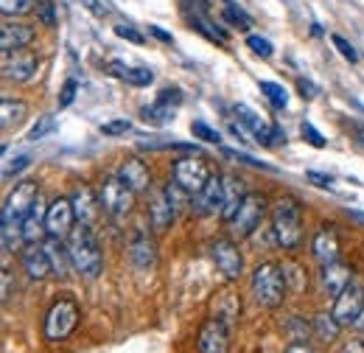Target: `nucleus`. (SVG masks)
<instances>
[{
	"label": "nucleus",
	"mask_w": 364,
	"mask_h": 353,
	"mask_svg": "<svg viewBox=\"0 0 364 353\" xmlns=\"http://www.w3.org/2000/svg\"><path fill=\"white\" fill-rule=\"evenodd\" d=\"M98 199H101L104 214H109L112 219H124L132 211V205H135V191L118 174H109L104 176V182H101Z\"/></svg>",
	"instance_id": "obj_6"
},
{
	"label": "nucleus",
	"mask_w": 364,
	"mask_h": 353,
	"mask_svg": "<svg viewBox=\"0 0 364 353\" xmlns=\"http://www.w3.org/2000/svg\"><path fill=\"white\" fill-rule=\"evenodd\" d=\"M76 90H79V82H76V79H68L62 93H59V107H70L73 98H76Z\"/></svg>",
	"instance_id": "obj_44"
},
{
	"label": "nucleus",
	"mask_w": 364,
	"mask_h": 353,
	"mask_svg": "<svg viewBox=\"0 0 364 353\" xmlns=\"http://www.w3.org/2000/svg\"><path fill=\"white\" fill-rule=\"evenodd\" d=\"M149 221H151V227L154 230H166L174 216H177V205H174V199H171V191H168V185L166 188H151V194H149Z\"/></svg>",
	"instance_id": "obj_15"
},
{
	"label": "nucleus",
	"mask_w": 364,
	"mask_h": 353,
	"mask_svg": "<svg viewBox=\"0 0 364 353\" xmlns=\"http://www.w3.org/2000/svg\"><path fill=\"white\" fill-rule=\"evenodd\" d=\"M0 112H3V118H0V124H3V130H11V127H17V124H23V118H26V112H28V107H26V101H14V98H3V104H0Z\"/></svg>",
	"instance_id": "obj_27"
},
{
	"label": "nucleus",
	"mask_w": 364,
	"mask_h": 353,
	"mask_svg": "<svg viewBox=\"0 0 364 353\" xmlns=\"http://www.w3.org/2000/svg\"><path fill=\"white\" fill-rule=\"evenodd\" d=\"M297 90H300V95H303V98H309V101L319 93L317 85H314V82H309V79H300V82H297Z\"/></svg>",
	"instance_id": "obj_47"
},
{
	"label": "nucleus",
	"mask_w": 364,
	"mask_h": 353,
	"mask_svg": "<svg viewBox=\"0 0 364 353\" xmlns=\"http://www.w3.org/2000/svg\"><path fill=\"white\" fill-rule=\"evenodd\" d=\"M286 353H314V351H311L306 342H294V345H289V348H286Z\"/></svg>",
	"instance_id": "obj_53"
},
{
	"label": "nucleus",
	"mask_w": 364,
	"mask_h": 353,
	"mask_svg": "<svg viewBox=\"0 0 364 353\" xmlns=\"http://www.w3.org/2000/svg\"><path fill=\"white\" fill-rule=\"evenodd\" d=\"M79 317H82V309H79V303L73 297H59L46 317V337L50 342L68 339L76 331Z\"/></svg>",
	"instance_id": "obj_5"
},
{
	"label": "nucleus",
	"mask_w": 364,
	"mask_h": 353,
	"mask_svg": "<svg viewBox=\"0 0 364 353\" xmlns=\"http://www.w3.org/2000/svg\"><path fill=\"white\" fill-rule=\"evenodd\" d=\"M34 6H40V0H0V9H3L6 17H23Z\"/></svg>",
	"instance_id": "obj_33"
},
{
	"label": "nucleus",
	"mask_w": 364,
	"mask_h": 353,
	"mask_svg": "<svg viewBox=\"0 0 364 353\" xmlns=\"http://www.w3.org/2000/svg\"><path fill=\"white\" fill-rule=\"evenodd\" d=\"M199 353H230V337L225 320L213 317L199 331Z\"/></svg>",
	"instance_id": "obj_16"
},
{
	"label": "nucleus",
	"mask_w": 364,
	"mask_h": 353,
	"mask_svg": "<svg viewBox=\"0 0 364 353\" xmlns=\"http://www.w3.org/2000/svg\"><path fill=\"white\" fill-rule=\"evenodd\" d=\"M70 202H73L76 219L82 221V224H90L92 227L95 219H98V211H101V199H95V194H92L87 185H76Z\"/></svg>",
	"instance_id": "obj_21"
},
{
	"label": "nucleus",
	"mask_w": 364,
	"mask_h": 353,
	"mask_svg": "<svg viewBox=\"0 0 364 353\" xmlns=\"http://www.w3.org/2000/svg\"><path fill=\"white\" fill-rule=\"evenodd\" d=\"M31 43H34V28H31V26L14 23V20H6V23L0 26V45H3V53L26 51Z\"/></svg>",
	"instance_id": "obj_17"
},
{
	"label": "nucleus",
	"mask_w": 364,
	"mask_h": 353,
	"mask_svg": "<svg viewBox=\"0 0 364 353\" xmlns=\"http://www.w3.org/2000/svg\"><path fill=\"white\" fill-rule=\"evenodd\" d=\"M235 115H238V121L244 124V130L255 137V143H261V146H272L274 140L280 143V140H286V132H280V127H272V124H267L258 112H252L247 104H235Z\"/></svg>",
	"instance_id": "obj_10"
},
{
	"label": "nucleus",
	"mask_w": 364,
	"mask_h": 353,
	"mask_svg": "<svg viewBox=\"0 0 364 353\" xmlns=\"http://www.w3.org/2000/svg\"><path fill=\"white\" fill-rule=\"evenodd\" d=\"M289 331H294V339H306L309 325H300V320H291V322H289Z\"/></svg>",
	"instance_id": "obj_52"
},
{
	"label": "nucleus",
	"mask_w": 364,
	"mask_h": 353,
	"mask_svg": "<svg viewBox=\"0 0 364 353\" xmlns=\"http://www.w3.org/2000/svg\"><path fill=\"white\" fill-rule=\"evenodd\" d=\"M46 211H48V208H43V202L37 199L34 211L28 214V219L23 221V236H26V241H28V244H40V241H43V238L48 236Z\"/></svg>",
	"instance_id": "obj_25"
},
{
	"label": "nucleus",
	"mask_w": 364,
	"mask_h": 353,
	"mask_svg": "<svg viewBox=\"0 0 364 353\" xmlns=\"http://www.w3.org/2000/svg\"><path fill=\"white\" fill-rule=\"evenodd\" d=\"M171 174H174V182L180 185L182 191H188L191 196L193 194H199L205 185H208V179H210V166L205 163V157L202 154H188V157H182L174 163V169H171Z\"/></svg>",
	"instance_id": "obj_7"
},
{
	"label": "nucleus",
	"mask_w": 364,
	"mask_h": 353,
	"mask_svg": "<svg viewBox=\"0 0 364 353\" xmlns=\"http://www.w3.org/2000/svg\"><path fill=\"white\" fill-rule=\"evenodd\" d=\"M252 295L258 306L277 309L286 297V272L277 264H261L252 272Z\"/></svg>",
	"instance_id": "obj_3"
},
{
	"label": "nucleus",
	"mask_w": 364,
	"mask_h": 353,
	"mask_svg": "<svg viewBox=\"0 0 364 353\" xmlns=\"http://www.w3.org/2000/svg\"><path fill=\"white\" fill-rule=\"evenodd\" d=\"M191 132H193V137H202L205 143H219L222 140V135L216 132L213 127H208L205 121H193L191 124Z\"/></svg>",
	"instance_id": "obj_36"
},
{
	"label": "nucleus",
	"mask_w": 364,
	"mask_h": 353,
	"mask_svg": "<svg viewBox=\"0 0 364 353\" xmlns=\"http://www.w3.org/2000/svg\"><path fill=\"white\" fill-rule=\"evenodd\" d=\"M37 17L43 20V26H56V14H53V3H50V0H40Z\"/></svg>",
	"instance_id": "obj_45"
},
{
	"label": "nucleus",
	"mask_w": 364,
	"mask_h": 353,
	"mask_svg": "<svg viewBox=\"0 0 364 353\" xmlns=\"http://www.w3.org/2000/svg\"><path fill=\"white\" fill-rule=\"evenodd\" d=\"M300 132H303V137H306V140H309V143H311L314 149H325V146H328V143H325V137H322V135H319L317 130H314V127L309 124V121H303Z\"/></svg>",
	"instance_id": "obj_43"
},
{
	"label": "nucleus",
	"mask_w": 364,
	"mask_h": 353,
	"mask_svg": "<svg viewBox=\"0 0 364 353\" xmlns=\"http://www.w3.org/2000/svg\"><path fill=\"white\" fill-rule=\"evenodd\" d=\"M356 328H362V331H364V311H362V317L356 320Z\"/></svg>",
	"instance_id": "obj_55"
},
{
	"label": "nucleus",
	"mask_w": 364,
	"mask_h": 353,
	"mask_svg": "<svg viewBox=\"0 0 364 353\" xmlns=\"http://www.w3.org/2000/svg\"><path fill=\"white\" fill-rule=\"evenodd\" d=\"M331 43L336 45V51H339V53H342V56H345L350 65H356V62H359V53H356V48L348 43L342 34H333V37H331Z\"/></svg>",
	"instance_id": "obj_38"
},
{
	"label": "nucleus",
	"mask_w": 364,
	"mask_h": 353,
	"mask_svg": "<svg viewBox=\"0 0 364 353\" xmlns=\"http://www.w3.org/2000/svg\"><path fill=\"white\" fill-rule=\"evenodd\" d=\"M115 174L121 176L135 194H143V191L151 188V172H149V166H146L143 160H137V157H127V160L118 166Z\"/></svg>",
	"instance_id": "obj_19"
},
{
	"label": "nucleus",
	"mask_w": 364,
	"mask_h": 353,
	"mask_svg": "<svg viewBox=\"0 0 364 353\" xmlns=\"http://www.w3.org/2000/svg\"><path fill=\"white\" fill-rule=\"evenodd\" d=\"M222 179H225V208H222V219L230 221L235 216V211L241 208L247 191H244V179H241V176L225 174Z\"/></svg>",
	"instance_id": "obj_24"
},
{
	"label": "nucleus",
	"mask_w": 364,
	"mask_h": 353,
	"mask_svg": "<svg viewBox=\"0 0 364 353\" xmlns=\"http://www.w3.org/2000/svg\"><path fill=\"white\" fill-rule=\"evenodd\" d=\"M129 258L137 269H151L154 261H157V244L154 238H149L143 230H137L129 241Z\"/></svg>",
	"instance_id": "obj_23"
},
{
	"label": "nucleus",
	"mask_w": 364,
	"mask_h": 353,
	"mask_svg": "<svg viewBox=\"0 0 364 353\" xmlns=\"http://www.w3.org/2000/svg\"><path fill=\"white\" fill-rule=\"evenodd\" d=\"M115 34H118L121 40H129V43H135V45H143V34L135 31L132 26H115Z\"/></svg>",
	"instance_id": "obj_46"
},
{
	"label": "nucleus",
	"mask_w": 364,
	"mask_h": 353,
	"mask_svg": "<svg viewBox=\"0 0 364 353\" xmlns=\"http://www.w3.org/2000/svg\"><path fill=\"white\" fill-rule=\"evenodd\" d=\"M274 238L283 250H297L303 241V208L294 196H280L272 211Z\"/></svg>",
	"instance_id": "obj_2"
},
{
	"label": "nucleus",
	"mask_w": 364,
	"mask_h": 353,
	"mask_svg": "<svg viewBox=\"0 0 364 353\" xmlns=\"http://www.w3.org/2000/svg\"><path fill=\"white\" fill-rule=\"evenodd\" d=\"M247 45L252 48V53H258V56H264V59H269L274 53L272 43H269L267 37H258V34H250V37H247Z\"/></svg>",
	"instance_id": "obj_37"
},
{
	"label": "nucleus",
	"mask_w": 364,
	"mask_h": 353,
	"mask_svg": "<svg viewBox=\"0 0 364 353\" xmlns=\"http://www.w3.org/2000/svg\"><path fill=\"white\" fill-rule=\"evenodd\" d=\"M149 34H151V37H157V40H160V43H174V37H171V34H168V31H163V28H160V26H149Z\"/></svg>",
	"instance_id": "obj_50"
},
{
	"label": "nucleus",
	"mask_w": 364,
	"mask_h": 353,
	"mask_svg": "<svg viewBox=\"0 0 364 353\" xmlns=\"http://www.w3.org/2000/svg\"><path fill=\"white\" fill-rule=\"evenodd\" d=\"M311 250H314V258H317L322 266L339 261V236H336V230H333L331 224H325L317 236H314Z\"/></svg>",
	"instance_id": "obj_22"
},
{
	"label": "nucleus",
	"mask_w": 364,
	"mask_h": 353,
	"mask_svg": "<svg viewBox=\"0 0 364 353\" xmlns=\"http://www.w3.org/2000/svg\"><path fill=\"white\" fill-rule=\"evenodd\" d=\"M222 14H225V20H228L232 28L250 31V26H252V17H250V14H247V11H244V9L238 6V3H230V0H228V3H225V11H222Z\"/></svg>",
	"instance_id": "obj_31"
},
{
	"label": "nucleus",
	"mask_w": 364,
	"mask_h": 353,
	"mask_svg": "<svg viewBox=\"0 0 364 353\" xmlns=\"http://www.w3.org/2000/svg\"><path fill=\"white\" fill-rule=\"evenodd\" d=\"M350 280H353L350 266L339 264V261L325 264V266H322V272H319L322 292H325V295H331V297H339V295H342V292L350 286Z\"/></svg>",
	"instance_id": "obj_18"
},
{
	"label": "nucleus",
	"mask_w": 364,
	"mask_h": 353,
	"mask_svg": "<svg viewBox=\"0 0 364 353\" xmlns=\"http://www.w3.org/2000/svg\"><path fill=\"white\" fill-rule=\"evenodd\" d=\"M68 250H70V261L73 269L85 278H98L101 269H104V258H101V250H98V241L92 236L90 224H76L68 236Z\"/></svg>",
	"instance_id": "obj_1"
},
{
	"label": "nucleus",
	"mask_w": 364,
	"mask_h": 353,
	"mask_svg": "<svg viewBox=\"0 0 364 353\" xmlns=\"http://www.w3.org/2000/svg\"><path fill=\"white\" fill-rule=\"evenodd\" d=\"M0 236H3V250L6 253H17L20 244L26 241L23 224H0Z\"/></svg>",
	"instance_id": "obj_30"
},
{
	"label": "nucleus",
	"mask_w": 364,
	"mask_h": 353,
	"mask_svg": "<svg viewBox=\"0 0 364 353\" xmlns=\"http://www.w3.org/2000/svg\"><path fill=\"white\" fill-rule=\"evenodd\" d=\"M222 152L232 160H238V163H247V166H255V169H264V172H274L272 166H267V163H261V160H255V157H250L244 152H235V149H222Z\"/></svg>",
	"instance_id": "obj_40"
},
{
	"label": "nucleus",
	"mask_w": 364,
	"mask_h": 353,
	"mask_svg": "<svg viewBox=\"0 0 364 353\" xmlns=\"http://www.w3.org/2000/svg\"><path fill=\"white\" fill-rule=\"evenodd\" d=\"M364 311V283L359 280H350V286L336 297L333 303V317L339 325H356V320L362 317Z\"/></svg>",
	"instance_id": "obj_9"
},
{
	"label": "nucleus",
	"mask_w": 364,
	"mask_h": 353,
	"mask_svg": "<svg viewBox=\"0 0 364 353\" xmlns=\"http://www.w3.org/2000/svg\"><path fill=\"white\" fill-rule=\"evenodd\" d=\"M261 93L272 101L274 110H286V104H289V93L283 85H277V82H261Z\"/></svg>",
	"instance_id": "obj_32"
},
{
	"label": "nucleus",
	"mask_w": 364,
	"mask_h": 353,
	"mask_svg": "<svg viewBox=\"0 0 364 353\" xmlns=\"http://www.w3.org/2000/svg\"><path fill=\"white\" fill-rule=\"evenodd\" d=\"M56 130V118L53 115H40V121L31 127V132H28V140H43V137H48V135Z\"/></svg>",
	"instance_id": "obj_35"
},
{
	"label": "nucleus",
	"mask_w": 364,
	"mask_h": 353,
	"mask_svg": "<svg viewBox=\"0 0 364 353\" xmlns=\"http://www.w3.org/2000/svg\"><path fill=\"white\" fill-rule=\"evenodd\" d=\"M157 104H163V107H180L182 104V93L177 88H166L160 90V95H157Z\"/></svg>",
	"instance_id": "obj_41"
},
{
	"label": "nucleus",
	"mask_w": 364,
	"mask_h": 353,
	"mask_svg": "<svg viewBox=\"0 0 364 353\" xmlns=\"http://www.w3.org/2000/svg\"><path fill=\"white\" fill-rule=\"evenodd\" d=\"M46 250L50 255V264H53V275L68 278L70 269H73V261H70V250L62 244V238H48Z\"/></svg>",
	"instance_id": "obj_26"
},
{
	"label": "nucleus",
	"mask_w": 364,
	"mask_h": 353,
	"mask_svg": "<svg viewBox=\"0 0 364 353\" xmlns=\"http://www.w3.org/2000/svg\"><path fill=\"white\" fill-rule=\"evenodd\" d=\"M124 82L132 85V88H149V85L154 82V73H151L149 68H127Z\"/></svg>",
	"instance_id": "obj_34"
},
{
	"label": "nucleus",
	"mask_w": 364,
	"mask_h": 353,
	"mask_svg": "<svg viewBox=\"0 0 364 353\" xmlns=\"http://www.w3.org/2000/svg\"><path fill=\"white\" fill-rule=\"evenodd\" d=\"M31 166V154H20V157H14V160H6V166H3V176L9 179L11 174H20L23 169H28Z\"/></svg>",
	"instance_id": "obj_39"
},
{
	"label": "nucleus",
	"mask_w": 364,
	"mask_h": 353,
	"mask_svg": "<svg viewBox=\"0 0 364 353\" xmlns=\"http://www.w3.org/2000/svg\"><path fill=\"white\" fill-rule=\"evenodd\" d=\"M40 199V182L37 179H23L20 185H14V191L9 194L3 214H0V224H23L28 219V214L34 211Z\"/></svg>",
	"instance_id": "obj_4"
},
{
	"label": "nucleus",
	"mask_w": 364,
	"mask_h": 353,
	"mask_svg": "<svg viewBox=\"0 0 364 353\" xmlns=\"http://www.w3.org/2000/svg\"><path fill=\"white\" fill-rule=\"evenodd\" d=\"M140 118L146 121V124H154V127H163V124H168L171 118H174V110L171 107H163V104H151V107H143L140 110Z\"/></svg>",
	"instance_id": "obj_29"
},
{
	"label": "nucleus",
	"mask_w": 364,
	"mask_h": 353,
	"mask_svg": "<svg viewBox=\"0 0 364 353\" xmlns=\"http://www.w3.org/2000/svg\"><path fill=\"white\" fill-rule=\"evenodd\" d=\"M339 322H336V317L333 314H317L314 317V334H317L322 342H333L336 337H339Z\"/></svg>",
	"instance_id": "obj_28"
},
{
	"label": "nucleus",
	"mask_w": 364,
	"mask_h": 353,
	"mask_svg": "<svg viewBox=\"0 0 364 353\" xmlns=\"http://www.w3.org/2000/svg\"><path fill=\"white\" fill-rule=\"evenodd\" d=\"M11 297V272L9 266H3V303Z\"/></svg>",
	"instance_id": "obj_51"
},
{
	"label": "nucleus",
	"mask_w": 364,
	"mask_h": 353,
	"mask_svg": "<svg viewBox=\"0 0 364 353\" xmlns=\"http://www.w3.org/2000/svg\"><path fill=\"white\" fill-rule=\"evenodd\" d=\"M222 208H225V179L213 174L199 194L191 196V211L196 216H213L222 214Z\"/></svg>",
	"instance_id": "obj_12"
},
{
	"label": "nucleus",
	"mask_w": 364,
	"mask_h": 353,
	"mask_svg": "<svg viewBox=\"0 0 364 353\" xmlns=\"http://www.w3.org/2000/svg\"><path fill=\"white\" fill-rule=\"evenodd\" d=\"M306 179H311V182H314V185H319V188H328V185L333 182L331 176H328V174H319V172H306Z\"/></svg>",
	"instance_id": "obj_48"
},
{
	"label": "nucleus",
	"mask_w": 364,
	"mask_h": 353,
	"mask_svg": "<svg viewBox=\"0 0 364 353\" xmlns=\"http://www.w3.org/2000/svg\"><path fill=\"white\" fill-rule=\"evenodd\" d=\"M356 132H359V140L364 143V127H356Z\"/></svg>",
	"instance_id": "obj_56"
},
{
	"label": "nucleus",
	"mask_w": 364,
	"mask_h": 353,
	"mask_svg": "<svg viewBox=\"0 0 364 353\" xmlns=\"http://www.w3.org/2000/svg\"><path fill=\"white\" fill-rule=\"evenodd\" d=\"M210 258H213V264L219 266V272H222L228 280L241 278L244 258H241V250H238L235 241H230V238H216V241H210Z\"/></svg>",
	"instance_id": "obj_14"
},
{
	"label": "nucleus",
	"mask_w": 364,
	"mask_h": 353,
	"mask_svg": "<svg viewBox=\"0 0 364 353\" xmlns=\"http://www.w3.org/2000/svg\"><path fill=\"white\" fill-rule=\"evenodd\" d=\"M264 214H267V199L261 194H247L241 208L235 211V216L228 221L230 233L235 238H247L255 233V227L264 221Z\"/></svg>",
	"instance_id": "obj_8"
},
{
	"label": "nucleus",
	"mask_w": 364,
	"mask_h": 353,
	"mask_svg": "<svg viewBox=\"0 0 364 353\" xmlns=\"http://www.w3.org/2000/svg\"><path fill=\"white\" fill-rule=\"evenodd\" d=\"M348 214H350V216H353L356 221H362V224H364V214H362V211H348Z\"/></svg>",
	"instance_id": "obj_54"
},
{
	"label": "nucleus",
	"mask_w": 364,
	"mask_h": 353,
	"mask_svg": "<svg viewBox=\"0 0 364 353\" xmlns=\"http://www.w3.org/2000/svg\"><path fill=\"white\" fill-rule=\"evenodd\" d=\"M23 269L28 272L31 280H46L48 275L53 272V264H50V255H48L46 247L28 244V247L23 250Z\"/></svg>",
	"instance_id": "obj_20"
},
{
	"label": "nucleus",
	"mask_w": 364,
	"mask_h": 353,
	"mask_svg": "<svg viewBox=\"0 0 364 353\" xmlns=\"http://www.w3.org/2000/svg\"><path fill=\"white\" fill-rule=\"evenodd\" d=\"M339 353H364V342L362 339H348V342L339 348Z\"/></svg>",
	"instance_id": "obj_49"
},
{
	"label": "nucleus",
	"mask_w": 364,
	"mask_h": 353,
	"mask_svg": "<svg viewBox=\"0 0 364 353\" xmlns=\"http://www.w3.org/2000/svg\"><path fill=\"white\" fill-rule=\"evenodd\" d=\"M73 221H76V211H73V202L68 196H59L48 205L46 227L50 238H68L73 230Z\"/></svg>",
	"instance_id": "obj_13"
},
{
	"label": "nucleus",
	"mask_w": 364,
	"mask_h": 353,
	"mask_svg": "<svg viewBox=\"0 0 364 353\" xmlns=\"http://www.w3.org/2000/svg\"><path fill=\"white\" fill-rule=\"evenodd\" d=\"M40 70V56L31 51H14V53H3V76L9 82H31Z\"/></svg>",
	"instance_id": "obj_11"
},
{
	"label": "nucleus",
	"mask_w": 364,
	"mask_h": 353,
	"mask_svg": "<svg viewBox=\"0 0 364 353\" xmlns=\"http://www.w3.org/2000/svg\"><path fill=\"white\" fill-rule=\"evenodd\" d=\"M129 130H132V124H129V121H107V124H101V135H107V137L127 135Z\"/></svg>",
	"instance_id": "obj_42"
}]
</instances>
